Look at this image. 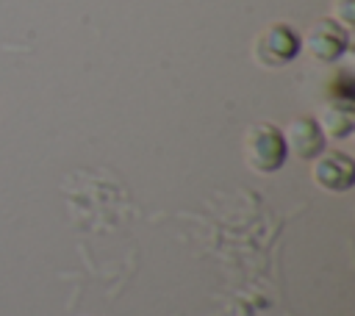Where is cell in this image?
Returning <instances> with one entry per match:
<instances>
[{"mask_svg": "<svg viewBox=\"0 0 355 316\" xmlns=\"http://www.w3.org/2000/svg\"><path fill=\"white\" fill-rule=\"evenodd\" d=\"M300 33L291 28V25H283V22H277V25H272V28H266L261 36H258V42H255V55H258V61L261 64H266V67H283V64H288L297 53H300Z\"/></svg>", "mask_w": 355, "mask_h": 316, "instance_id": "2", "label": "cell"}, {"mask_svg": "<svg viewBox=\"0 0 355 316\" xmlns=\"http://www.w3.org/2000/svg\"><path fill=\"white\" fill-rule=\"evenodd\" d=\"M308 47L319 61H336L349 47V33L336 19H319L308 30Z\"/></svg>", "mask_w": 355, "mask_h": 316, "instance_id": "3", "label": "cell"}, {"mask_svg": "<svg viewBox=\"0 0 355 316\" xmlns=\"http://www.w3.org/2000/svg\"><path fill=\"white\" fill-rule=\"evenodd\" d=\"M244 147H247L250 164L258 172H275L286 161V136L272 122L252 125L244 139Z\"/></svg>", "mask_w": 355, "mask_h": 316, "instance_id": "1", "label": "cell"}, {"mask_svg": "<svg viewBox=\"0 0 355 316\" xmlns=\"http://www.w3.org/2000/svg\"><path fill=\"white\" fill-rule=\"evenodd\" d=\"M352 125H355V119H352L349 103H336V105H330L324 111V128H327V133L344 139V136L352 133Z\"/></svg>", "mask_w": 355, "mask_h": 316, "instance_id": "6", "label": "cell"}, {"mask_svg": "<svg viewBox=\"0 0 355 316\" xmlns=\"http://www.w3.org/2000/svg\"><path fill=\"white\" fill-rule=\"evenodd\" d=\"M286 147H291L300 158H313V155H319L322 147H324L322 128H319L311 116H300V119H294L291 128H288Z\"/></svg>", "mask_w": 355, "mask_h": 316, "instance_id": "4", "label": "cell"}, {"mask_svg": "<svg viewBox=\"0 0 355 316\" xmlns=\"http://www.w3.org/2000/svg\"><path fill=\"white\" fill-rule=\"evenodd\" d=\"M316 180L324 188L347 191L352 186V161L344 152H330L316 164Z\"/></svg>", "mask_w": 355, "mask_h": 316, "instance_id": "5", "label": "cell"}, {"mask_svg": "<svg viewBox=\"0 0 355 316\" xmlns=\"http://www.w3.org/2000/svg\"><path fill=\"white\" fill-rule=\"evenodd\" d=\"M336 11L347 25L355 22V0H336Z\"/></svg>", "mask_w": 355, "mask_h": 316, "instance_id": "7", "label": "cell"}]
</instances>
